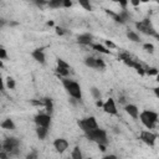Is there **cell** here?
Listing matches in <instances>:
<instances>
[{"mask_svg": "<svg viewBox=\"0 0 159 159\" xmlns=\"http://www.w3.org/2000/svg\"><path fill=\"white\" fill-rule=\"evenodd\" d=\"M77 42L80 43V45H91L92 43V35H89V34H82V35H80L78 37H77Z\"/></svg>", "mask_w": 159, "mask_h": 159, "instance_id": "5bb4252c", "label": "cell"}, {"mask_svg": "<svg viewBox=\"0 0 159 159\" xmlns=\"http://www.w3.org/2000/svg\"><path fill=\"white\" fill-rule=\"evenodd\" d=\"M42 102H43V107L46 108L47 113H48V114H51V113H52V111H53L52 101H51L50 98H43V99H42Z\"/></svg>", "mask_w": 159, "mask_h": 159, "instance_id": "ac0fdd59", "label": "cell"}, {"mask_svg": "<svg viewBox=\"0 0 159 159\" xmlns=\"http://www.w3.org/2000/svg\"><path fill=\"white\" fill-rule=\"evenodd\" d=\"M119 58H120L125 65H128L129 67H134L139 75H142V76H143V75L145 73V72H144V68L142 67V65H140V63H138L135 60H133L130 55H128V53L123 52V53H120V55H119Z\"/></svg>", "mask_w": 159, "mask_h": 159, "instance_id": "5b68a950", "label": "cell"}, {"mask_svg": "<svg viewBox=\"0 0 159 159\" xmlns=\"http://www.w3.org/2000/svg\"><path fill=\"white\" fill-rule=\"evenodd\" d=\"M6 57H7L6 50H5L4 47H1V46H0V60H4V58H6Z\"/></svg>", "mask_w": 159, "mask_h": 159, "instance_id": "83f0119b", "label": "cell"}, {"mask_svg": "<svg viewBox=\"0 0 159 159\" xmlns=\"http://www.w3.org/2000/svg\"><path fill=\"white\" fill-rule=\"evenodd\" d=\"M89 1H91V0H78L80 5H81L84 10L91 11V10H92V6H91V2H89Z\"/></svg>", "mask_w": 159, "mask_h": 159, "instance_id": "7402d4cb", "label": "cell"}, {"mask_svg": "<svg viewBox=\"0 0 159 159\" xmlns=\"http://www.w3.org/2000/svg\"><path fill=\"white\" fill-rule=\"evenodd\" d=\"M0 91H4V82H2L1 76H0Z\"/></svg>", "mask_w": 159, "mask_h": 159, "instance_id": "d590c367", "label": "cell"}, {"mask_svg": "<svg viewBox=\"0 0 159 159\" xmlns=\"http://www.w3.org/2000/svg\"><path fill=\"white\" fill-rule=\"evenodd\" d=\"M124 109H125V112H127L132 118H134V119L138 118V116H139V111H138V108H137L134 104H125Z\"/></svg>", "mask_w": 159, "mask_h": 159, "instance_id": "4fadbf2b", "label": "cell"}, {"mask_svg": "<svg viewBox=\"0 0 159 159\" xmlns=\"http://www.w3.org/2000/svg\"><path fill=\"white\" fill-rule=\"evenodd\" d=\"M48 6L52 9H58L65 5V0H48Z\"/></svg>", "mask_w": 159, "mask_h": 159, "instance_id": "d6986e66", "label": "cell"}, {"mask_svg": "<svg viewBox=\"0 0 159 159\" xmlns=\"http://www.w3.org/2000/svg\"><path fill=\"white\" fill-rule=\"evenodd\" d=\"M143 47H144L148 52H153V51H154V46H153L152 43H144V45H143Z\"/></svg>", "mask_w": 159, "mask_h": 159, "instance_id": "f1b7e54d", "label": "cell"}, {"mask_svg": "<svg viewBox=\"0 0 159 159\" xmlns=\"http://www.w3.org/2000/svg\"><path fill=\"white\" fill-rule=\"evenodd\" d=\"M0 127L4 128V129H9V130H14L15 129V124H14V122L10 118H6L5 120H2Z\"/></svg>", "mask_w": 159, "mask_h": 159, "instance_id": "2e32d148", "label": "cell"}, {"mask_svg": "<svg viewBox=\"0 0 159 159\" xmlns=\"http://www.w3.org/2000/svg\"><path fill=\"white\" fill-rule=\"evenodd\" d=\"M144 72H147V73H148V75H150V76H155V75H158V70H157L155 67L147 68V71H144Z\"/></svg>", "mask_w": 159, "mask_h": 159, "instance_id": "4316f807", "label": "cell"}, {"mask_svg": "<svg viewBox=\"0 0 159 159\" xmlns=\"http://www.w3.org/2000/svg\"><path fill=\"white\" fill-rule=\"evenodd\" d=\"M106 45H107L108 47H111V48H114V47H116V45H114L112 41H106Z\"/></svg>", "mask_w": 159, "mask_h": 159, "instance_id": "d6a6232c", "label": "cell"}, {"mask_svg": "<svg viewBox=\"0 0 159 159\" xmlns=\"http://www.w3.org/2000/svg\"><path fill=\"white\" fill-rule=\"evenodd\" d=\"M62 83H63L66 91L68 92V94H70L72 98H75V99H77V101H81V99H82L81 86H80L77 82H75V81H72V80H68V78H63V80H62Z\"/></svg>", "mask_w": 159, "mask_h": 159, "instance_id": "6da1fadb", "label": "cell"}, {"mask_svg": "<svg viewBox=\"0 0 159 159\" xmlns=\"http://www.w3.org/2000/svg\"><path fill=\"white\" fill-rule=\"evenodd\" d=\"M6 86H7V88H10V89H14V88H15V80H14V78H11V77H7V81H6Z\"/></svg>", "mask_w": 159, "mask_h": 159, "instance_id": "484cf974", "label": "cell"}, {"mask_svg": "<svg viewBox=\"0 0 159 159\" xmlns=\"http://www.w3.org/2000/svg\"><path fill=\"white\" fill-rule=\"evenodd\" d=\"M135 26H137V29H138L139 31H142L143 34L158 37V34H157V31L154 30V27H153V25H152V22H150L149 19H144V20L137 22Z\"/></svg>", "mask_w": 159, "mask_h": 159, "instance_id": "277c9868", "label": "cell"}, {"mask_svg": "<svg viewBox=\"0 0 159 159\" xmlns=\"http://www.w3.org/2000/svg\"><path fill=\"white\" fill-rule=\"evenodd\" d=\"M1 149H2V145H1V143H0V150H1Z\"/></svg>", "mask_w": 159, "mask_h": 159, "instance_id": "7bdbcfd3", "label": "cell"}, {"mask_svg": "<svg viewBox=\"0 0 159 159\" xmlns=\"http://www.w3.org/2000/svg\"><path fill=\"white\" fill-rule=\"evenodd\" d=\"M31 1H34L36 5H39V6H41V5H43L45 2H46V0H31Z\"/></svg>", "mask_w": 159, "mask_h": 159, "instance_id": "1f68e13d", "label": "cell"}, {"mask_svg": "<svg viewBox=\"0 0 159 159\" xmlns=\"http://www.w3.org/2000/svg\"><path fill=\"white\" fill-rule=\"evenodd\" d=\"M56 34H57V35H65L66 31H65V29H62V27H56Z\"/></svg>", "mask_w": 159, "mask_h": 159, "instance_id": "f546056e", "label": "cell"}, {"mask_svg": "<svg viewBox=\"0 0 159 159\" xmlns=\"http://www.w3.org/2000/svg\"><path fill=\"white\" fill-rule=\"evenodd\" d=\"M138 117H139L140 122H142L148 129L155 128L157 122H158V113H155V112H153V111H143Z\"/></svg>", "mask_w": 159, "mask_h": 159, "instance_id": "7a4b0ae2", "label": "cell"}, {"mask_svg": "<svg viewBox=\"0 0 159 159\" xmlns=\"http://www.w3.org/2000/svg\"><path fill=\"white\" fill-rule=\"evenodd\" d=\"M127 37H128L130 41H133V42H139V41H140L139 36H138L135 32H133V31H129V32L127 34Z\"/></svg>", "mask_w": 159, "mask_h": 159, "instance_id": "603a6c76", "label": "cell"}, {"mask_svg": "<svg viewBox=\"0 0 159 159\" xmlns=\"http://www.w3.org/2000/svg\"><path fill=\"white\" fill-rule=\"evenodd\" d=\"M140 1H143V2H147V1H148V0H140Z\"/></svg>", "mask_w": 159, "mask_h": 159, "instance_id": "b9f144b4", "label": "cell"}, {"mask_svg": "<svg viewBox=\"0 0 159 159\" xmlns=\"http://www.w3.org/2000/svg\"><path fill=\"white\" fill-rule=\"evenodd\" d=\"M71 157H72L73 159H82V153H81V150H80V148H78V147H76V148L73 149V152H72Z\"/></svg>", "mask_w": 159, "mask_h": 159, "instance_id": "cb8c5ba5", "label": "cell"}, {"mask_svg": "<svg viewBox=\"0 0 159 159\" xmlns=\"http://www.w3.org/2000/svg\"><path fill=\"white\" fill-rule=\"evenodd\" d=\"M1 145H2V150H5V152L7 153V155H9V154L12 155V154L16 153V149L19 148L20 142H19V139H16V138H6V139L2 142Z\"/></svg>", "mask_w": 159, "mask_h": 159, "instance_id": "8992f818", "label": "cell"}, {"mask_svg": "<svg viewBox=\"0 0 159 159\" xmlns=\"http://www.w3.org/2000/svg\"><path fill=\"white\" fill-rule=\"evenodd\" d=\"M84 63H86V66H88L91 68H104L106 67V63L103 62V60L94 58V57H87L84 60Z\"/></svg>", "mask_w": 159, "mask_h": 159, "instance_id": "30bf717a", "label": "cell"}, {"mask_svg": "<svg viewBox=\"0 0 159 159\" xmlns=\"http://www.w3.org/2000/svg\"><path fill=\"white\" fill-rule=\"evenodd\" d=\"M0 68H4V63H2V61L0 60Z\"/></svg>", "mask_w": 159, "mask_h": 159, "instance_id": "60d3db41", "label": "cell"}, {"mask_svg": "<svg viewBox=\"0 0 159 159\" xmlns=\"http://www.w3.org/2000/svg\"><path fill=\"white\" fill-rule=\"evenodd\" d=\"M113 1H116V2H119L123 7H125L127 6V2H128V0H113Z\"/></svg>", "mask_w": 159, "mask_h": 159, "instance_id": "4dcf8cb0", "label": "cell"}, {"mask_svg": "<svg viewBox=\"0 0 159 159\" xmlns=\"http://www.w3.org/2000/svg\"><path fill=\"white\" fill-rule=\"evenodd\" d=\"M27 158H36V153H32V154H29Z\"/></svg>", "mask_w": 159, "mask_h": 159, "instance_id": "ab89813d", "label": "cell"}, {"mask_svg": "<svg viewBox=\"0 0 159 159\" xmlns=\"http://www.w3.org/2000/svg\"><path fill=\"white\" fill-rule=\"evenodd\" d=\"M56 71H57V73H58L60 76H63V77H67V76L70 75V67H63V66H57V68H56Z\"/></svg>", "mask_w": 159, "mask_h": 159, "instance_id": "44dd1931", "label": "cell"}, {"mask_svg": "<svg viewBox=\"0 0 159 159\" xmlns=\"http://www.w3.org/2000/svg\"><path fill=\"white\" fill-rule=\"evenodd\" d=\"M47 133H48V128L37 125V128H36V134H37V137H39L40 139H45L46 135H47Z\"/></svg>", "mask_w": 159, "mask_h": 159, "instance_id": "e0dca14e", "label": "cell"}, {"mask_svg": "<svg viewBox=\"0 0 159 159\" xmlns=\"http://www.w3.org/2000/svg\"><path fill=\"white\" fill-rule=\"evenodd\" d=\"M104 158H106V159H116L117 157H116V155H107V157H104Z\"/></svg>", "mask_w": 159, "mask_h": 159, "instance_id": "f35d334b", "label": "cell"}, {"mask_svg": "<svg viewBox=\"0 0 159 159\" xmlns=\"http://www.w3.org/2000/svg\"><path fill=\"white\" fill-rule=\"evenodd\" d=\"M71 5H72V1L71 0H65V5H63L65 7H70Z\"/></svg>", "mask_w": 159, "mask_h": 159, "instance_id": "836d02e7", "label": "cell"}, {"mask_svg": "<svg viewBox=\"0 0 159 159\" xmlns=\"http://www.w3.org/2000/svg\"><path fill=\"white\" fill-rule=\"evenodd\" d=\"M139 138H140V140L144 142L147 145L153 147L154 143H155V140H157V138H158V135L154 134V133H152L150 130H143V132H140Z\"/></svg>", "mask_w": 159, "mask_h": 159, "instance_id": "ba28073f", "label": "cell"}, {"mask_svg": "<svg viewBox=\"0 0 159 159\" xmlns=\"http://www.w3.org/2000/svg\"><path fill=\"white\" fill-rule=\"evenodd\" d=\"M86 137L92 140V142H96L97 144H104L107 145L108 140H107V133L104 129H101V128H96V129H92V130H88L86 132Z\"/></svg>", "mask_w": 159, "mask_h": 159, "instance_id": "3957f363", "label": "cell"}, {"mask_svg": "<svg viewBox=\"0 0 159 159\" xmlns=\"http://www.w3.org/2000/svg\"><path fill=\"white\" fill-rule=\"evenodd\" d=\"M31 55H32V57H34L37 62H40V63H45L46 57H45V53H43L42 48H36L35 51H32Z\"/></svg>", "mask_w": 159, "mask_h": 159, "instance_id": "9a60e30c", "label": "cell"}, {"mask_svg": "<svg viewBox=\"0 0 159 159\" xmlns=\"http://www.w3.org/2000/svg\"><path fill=\"white\" fill-rule=\"evenodd\" d=\"M78 125L81 127V129H82L84 133L88 132V130H92V129L98 128V124H97L94 117H88V118H84V119L78 120Z\"/></svg>", "mask_w": 159, "mask_h": 159, "instance_id": "52a82bcc", "label": "cell"}, {"mask_svg": "<svg viewBox=\"0 0 159 159\" xmlns=\"http://www.w3.org/2000/svg\"><path fill=\"white\" fill-rule=\"evenodd\" d=\"M130 2H132L134 6H138V5H139V2H140V0H130Z\"/></svg>", "mask_w": 159, "mask_h": 159, "instance_id": "e575fe53", "label": "cell"}, {"mask_svg": "<svg viewBox=\"0 0 159 159\" xmlns=\"http://www.w3.org/2000/svg\"><path fill=\"white\" fill-rule=\"evenodd\" d=\"M53 147L58 153H63L68 148V142L66 139H63V138H57L53 142Z\"/></svg>", "mask_w": 159, "mask_h": 159, "instance_id": "7c38bea8", "label": "cell"}, {"mask_svg": "<svg viewBox=\"0 0 159 159\" xmlns=\"http://www.w3.org/2000/svg\"><path fill=\"white\" fill-rule=\"evenodd\" d=\"M5 24H6V21H5L4 19H0V27H2Z\"/></svg>", "mask_w": 159, "mask_h": 159, "instance_id": "74e56055", "label": "cell"}, {"mask_svg": "<svg viewBox=\"0 0 159 159\" xmlns=\"http://www.w3.org/2000/svg\"><path fill=\"white\" fill-rule=\"evenodd\" d=\"M89 46H92L94 50H97V51L101 52V53H106V55H109V53H111L109 50H107L104 46H102V45H99V43H91Z\"/></svg>", "mask_w": 159, "mask_h": 159, "instance_id": "ffe728a7", "label": "cell"}, {"mask_svg": "<svg viewBox=\"0 0 159 159\" xmlns=\"http://www.w3.org/2000/svg\"><path fill=\"white\" fill-rule=\"evenodd\" d=\"M35 123L40 127H46L48 128L51 124V116L50 114H45V113H40L37 116H35Z\"/></svg>", "mask_w": 159, "mask_h": 159, "instance_id": "9c48e42d", "label": "cell"}, {"mask_svg": "<svg viewBox=\"0 0 159 159\" xmlns=\"http://www.w3.org/2000/svg\"><path fill=\"white\" fill-rule=\"evenodd\" d=\"M96 104H97L98 107H102V104H103V102H102L101 99H97V102H96Z\"/></svg>", "mask_w": 159, "mask_h": 159, "instance_id": "8d00e7d4", "label": "cell"}, {"mask_svg": "<svg viewBox=\"0 0 159 159\" xmlns=\"http://www.w3.org/2000/svg\"><path fill=\"white\" fill-rule=\"evenodd\" d=\"M91 93H92V96H93L96 99H101V92H99L98 88L92 87V88H91Z\"/></svg>", "mask_w": 159, "mask_h": 159, "instance_id": "d4e9b609", "label": "cell"}, {"mask_svg": "<svg viewBox=\"0 0 159 159\" xmlns=\"http://www.w3.org/2000/svg\"><path fill=\"white\" fill-rule=\"evenodd\" d=\"M102 107H103V111L106 112V113H108V114H117L118 113V111H117V107H116V102H114V99L113 98H108L103 104H102Z\"/></svg>", "mask_w": 159, "mask_h": 159, "instance_id": "8fae6325", "label": "cell"}]
</instances>
